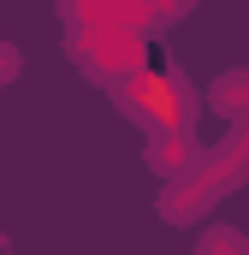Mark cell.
<instances>
[{
	"mask_svg": "<svg viewBox=\"0 0 249 255\" xmlns=\"http://www.w3.org/2000/svg\"><path fill=\"white\" fill-rule=\"evenodd\" d=\"M12 77H18V54L0 42V83H12Z\"/></svg>",
	"mask_w": 249,
	"mask_h": 255,
	"instance_id": "1",
	"label": "cell"
}]
</instances>
